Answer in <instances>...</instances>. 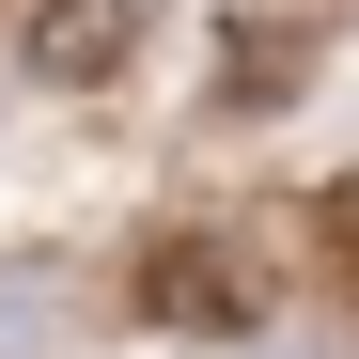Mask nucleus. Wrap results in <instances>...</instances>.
<instances>
[{"label": "nucleus", "instance_id": "f257e3e1", "mask_svg": "<svg viewBox=\"0 0 359 359\" xmlns=\"http://www.w3.org/2000/svg\"><path fill=\"white\" fill-rule=\"evenodd\" d=\"M16 63L47 94H109L141 63V0H32V16H16Z\"/></svg>", "mask_w": 359, "mask_h": 359}, {"label": "nucleus", "instance_id": "f03ea898", "mask_svg": "<svg viewBox=\"0 0 359 359\" xmlns=\"http://www.w3.org/2000/svg\"><path fill=\"white\" fill-rule=\"evenodd\" d=\"M141 313L188 328V344H234V328H266V297H250V266L219 234H188V250H141Z\"/></svg>", "mask_w": 359, "mask_h": 359}]
</instances>
